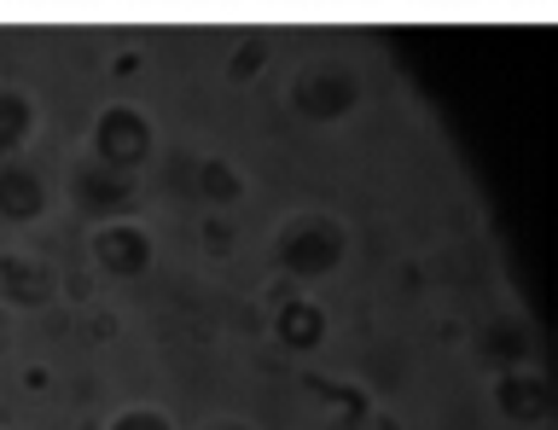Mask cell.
<instances>
[{
	"mask_svg": "<svg viewBox=\"0 0 558 430\" xmlns=\"http://www.w3.org/2000/svg\"><path fill=\"white\" fill-rule=\"evenodd\" d=\"M24 128H29V111H24V99H7V94H0V151L24 140Z\"/></svg>",
	"mask_w": 558,
	"mask_h": 430,
	"instance_id": "cell-3",
	"label": "cell"
},
{
	"mask_svg": "<svg viewBox=\"0 0 558 430\" xmlns=\"http://www.w3.org/2000/svg\"><path fill=\"white\" fill-rule=\"evenodd\" d=\"M99 262L117 268V273H129L140 262V238L134 233H99Z\"/></svg>",
	"mask_w": 558,
	"mask_h": 430,
	"instance_id": "cell-1",
	"label": "cell"
},
{
	"mask_svg": "<svg viewBox=\"0 0 558 430\" xmlns=\"http://www.w3.org/2000/svg\"><path fill=\"white\" fill-rule=\"evenodd\" d=\"M35 204H41V193L29 186V175H7V181H0V210H12V216H29Z\"/></svg>",
	"mask_w": 558,
	"mask_h": 430,
	"instance_id": "cell-2",
	"label": "cell"
}]
</instances>
